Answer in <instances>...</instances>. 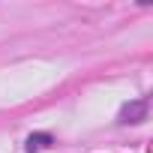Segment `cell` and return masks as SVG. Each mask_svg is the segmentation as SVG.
Here are the masks:
<instances>
[{
  "instance_id": "1",
  "label": "cell",
  "mask_w": 153,
  "mask_h": 153,
  "mask_svg": "<svg viewBox=\"0 0 153 153\" xmlns=\"http://www.w3.org/2000/svg\"><path fill=\"white\" fill-rule=\"evenodd\" d=\"M147 117V99H132V102H126L123 108H120V123H141Z\"/></svg>"
},
{
  "instance_id": "2",
  "label": "cell",
  "mask_w": 153,
  "mask_h": 153,
  "mask_svg": "<svg viewBox=\"0 0 153 153\" xmlns=\"http://www.w3.org/2000/svg\"><path fill=\"white\" fill-rule=\"evenodd\" d=\"M51 144V135L48 132H33L30 138H27V153H39V150H45Z\"/></svg>"
}]
</instances>
